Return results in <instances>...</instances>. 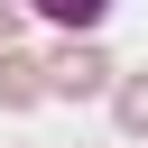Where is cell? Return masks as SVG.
<instances>
[{"label": "cell", "mask_w": 148, "mask_h": 148, "mask_svg": "<svg viewBox=\"0 0 148 148\" xmlns=\"http://www.w3.org/2000/svg\"><path fill=\"white\" fill-rule=\"evenodd\" d=\"M111 74H120V65H111L102 28H92V37H65V46L46 56V92H56V102H102V92H111Z\"/></svg>", "instance_id": "cell-1"}, {"label": "cell", "mask_w": 148, "mask_h": 148, "mask_svg": "<svg viewBox=\"0 0 148 148\" xmlns=\"http://www.w3.org/2000/svg\"><path fill=\"white\" fill-rule=\"evenodd\" d=\"M37 102H56V92H46V56L0 46V111H37Z\"/></svg>", "instance_id": "cell-2"}, {"label": "cell", "mask_w": 148, "mask_h": 148, "mask_svg": "<svg viewBox=\"0 0 148 148\" xmlns=\"http://www.w3.org/2000/svg\"><path fill=\"white\" fill-rule=\"evenodd\" d=\"M102 102H111V130H120V139H148V65H139V74H111Z\"/></svg>", "instance_id": "cell-3"}, {"label": "cell", "mask_w": 148, "mask_h": 148, "mask_svg": "<svg viewBox=\"0 0 148 148\" xmlns=\"http://www.w3.org/2000/svg\"><path fill=\"white\" fill-rule=\"evenodd\" d=\"M111 9H120V0H28V18H46L56 37H92Z\"/></svg>", "instance_id": "cell-4"}, {"label": "cell", "mask_w": 148, "mask_h": 148, "mask_svg": "<svg viewBox=\"0 0 148 148\" xmlns=\"http://www.w3.org/2000/svg\"><path fill=\"white\" fill-rule=\"evenodd\" d=\"M18 28H28V0H0V46H18Z\"/></svg>", "instance_id": "cell-5"}]
</instances>
